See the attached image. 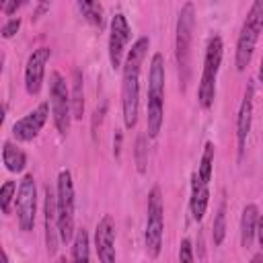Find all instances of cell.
I'll return each instance as SVG.
<instances>
[{
    "label": "cell",
    "instance_id": "19",
    "mask_svg": "<svg viewBox=\"0 0 263 263\" xmlns=\"http://www.w3.org/2000/svg\"><path fill=\"white\" fill-rule=\"evenodd\" d=\"M70 101H72V117L82 119V115H84V90H82V72L80 70H74Z\"/></svg>",
    "mask_w": 263,
    "mask_h": 263
},
{
    "label": "cell",
    "instance_id": "4",
    "mask_svg": "<svg viewBox=\"0 0 263 263\" xmlns=\"http://www.w3.org/2000/svg\"><path fill=\"white\" fill-rule=\"evenodd\" d=\"M263 31V0H255L247 12V18L240 27V35H238V41H236V58H234V64H236V70L238 72H245L251 58H253V51H255V45H257V39Z\"/></svg>",
    "mask_w": 263,
    "mask_h": 263
},
{
    "label": "cell",
    "instance_id": "21",
    "mask_svg": "<svg viewBox=\"0 0 263 263\" xmlns=\"http://www.w3.org/2000/svg\"><path fill=\"white\" fill-rule=\"evenodd\" d=\"M72 259L78 261V263H84L90 259V253H88V234L84 228H78L76 230V236H74V245H72Z\"/></svg>",
    "mask_w": 263,
    "mask_h": 263
},
{
    "label": "cell",
    "instance_id": "2",
    "mask_svg": "<svg viewBox=\"0 0 263 263\" xmlns=\"http://www.w3.org/2000/svg\"><path fill=\"white\" fill-rule=\"evenodd\" d=\"M162 113H164V58L162 53H154L148 74V107H146L150 138L158 136L162 127Z\"/></svg>",
    "mask_w": 263,
    "mask_h": 263
},
{
    "label": "cell",
    "instance_id": "7",
    "mask_svg": "<svg viewBox=\"0 0 263 263\" xmlns=\"http://www.w3.org/2000/svg\"><path fill=\"white\" fill-rule=\"evenodd\" d=\"M162 228H164L162 195L158 187H152V191L148 193V216H146V232H144V245L150 259H156L160 255Z\"/></svg>",
    "mask_w": 263,
    "mask_h": 263
},
{
    "label": "cell",
    "instance_id": "12",
    "mask_svg": "<svg viewBox=\"0 0 263 263\" xmlns=\"http://www.w3.org/2000/svg\"><path fill=\"white\" fill-rule=\"evenodd\" d=\"M95 247H97V255L103 263H111L115 261V226L109 214H105L95 230Z\"/></svg>",
    "mask_w": 263,
    "mask_h": 263
},
{
    "label": "cell",
    "instance_id": "29",
    "mask_svg": "<svg viewBox=\"0 0 263 263\" xmlns=\"http://www.w3.org/2000/svg\"><path fill=\"white\" fill-rule=\"evenodd\" d=\"M257 238H259V245L263 249V216H259V220H257Z\"/></svg>",
    "mask_w": 263,
    "mask_h": 263
},
{
    "label": "cell",
    "instance_id": "14",
    "mask_svg": "<svg viewBox=\"0 0 263 263\" xmlns=\"http://www.w3.org/2000/svg\"><path fill=\"white\" fill-rule=\"evenodd\" d=\"M45 247L49 257L55 255L58 251V240H60V228H58V199L49 187H45Z\"/></svg>",
    "mask_w": 263,
    "mask_h": 263
},
{
    "label": "cell",
    "instance_id": "26",
    "mask_svg": "<svg viewBox=\"0 0 263 263\" xmlns=\"http://www.w3.org/2000/svg\"><path fill=\"white\" fill-rule=\"evenodd\" d=\"M179 259L185 261V263H191L195 257H193V251H191V242L189 238H183L181 240V249H179Z\"/></svg>",
    "mask_w": 263,
    "mask_h": 263
},
{
    "label": "cell",
    "instance_id": "11",
    "mask_svg": "<svg viewBox=\"0 0 263 263\" xmlns=\"http://www.w3.org/2000/svg\"><path fill=\"white\" fill-rule=\"evenodd\" d=\"M47 60H49V47H39L29 55L25 66V88L29 95H39Z\"/></svg>",
    "mask_w": 263,
    "mask_h": 263
},
{
    "label": "cell",
    "instance_id": "17",
    "mask_svg": "<svg viewBox=\"0 0 263 263\" xmlns=\"http://www.w3.org/2000/svg\"><path fill=\"white\" fill-rule=\"evenodd\" d=\"M257 220H259V210L255 203H247L240 216V245L245 249H251L253 238L257 234Z\"/></svg>",
    "mask_w": 263,
    "mask_h": 263
},
{
    "label": "cell",
    "instance_id": "22",
    "mask_svg": "<svg viewBox=\"0 0 263 263\" xmlns=\"http://www.w3.org/2000/svg\"><path fill=\"white\" fill-rule=\"evenodd\" d=\"M224 234H226V203L222 201L220 208H218V212H216L214 226H212V238H214V245H222Z\"/></svg>",
    "mask_w": 263,
    "mask_h": 263
},
{
    "label": "cell",
    "instance_id": "6",
    "mask_svg": "<svg viewBox=\"0 0 263 263\" xmlns=\"http://www.w3.org/2000/svg\"><path fill=\"white\" fill-rule=\"evenodd\" d=\"M58 228L60 238L70 242L74 236V183L70 171H60L58 175Z\"/></svg>",
    "mask_w": 263,
    "mask_h": 263
},
{
    "label": "cell",
    "instance_id": "15",
    "mask_svg": "<svg viewBox=\"0 0 263 263\" xmlns=\"http://www.w3.org/2000/svg\"><path fill=\"white\" fill-rule=\"evenodd\" d=\"M253 90L255 86L249 84L247 92L242 97L238 115H236V142H238V158H242L245 154V144H247V136L251 132V119H253Z\"/></svg>",
    "mask_w": 263,
    "mask_h": 263
},
{
    "label": "cell",
    "instance_id": "25",
    "mask_svg": "<svg viewBox=\"0 0 263 263\" xmlns=\"http://www.w3.org/2000/svg\"><path fill=\"white\" fill-rule=\"evenodd\" d=\"M14 191H16V183H14V181H6V183L0 187V208H2L4 214H10V203H12V199L16 197Z\"/></svg>",
    "mask_w": 263,
    "mask_h": 263
},
{
    "label": "cell",
    "instance_id": "24",
    "mask_svg": "<svg viewBox=\"0 0 263 263\" xmlns=\"http://www.w3.org/2000/svg\"><path fill=\"white\" fill-rule=\"evenodd\" d=\"M146 164H148V146H146V136L140 134L136 140V166L138 173H146Z\"/></svg>",
    "mask_w": 263,
    "mask_h": 263
},
{
    "label": "cell",
    "instance_id": "9",
    "mask_svg": "<svg viewBox=\"0 0 263 263\" xmlns=\"http://www.w3.org/2000/svg\"><path fill=\"white\" fill-rule=\"evenodd\" d=\"M16 216H18V226L21 230L29 232L33 230L35 224V210H37V189H35V179L33 175H25L18 191H16Z\"/></svg>",
    "mask_w": 263,
    "mask_h": 263
},
{
    "label": "cell",
    "instance_id": "30",
    "mask_svg": "<svg viewBox=\"0 0 263 263\" xmlns=\"http://www.w3.org/2000/svg\"><path fill=\"white\" fill-rule=\"evenodd\" d=\"M259 80L263 82V58H261V66H259Z\"/></svg>",
    "mask_w": 263,
    "mask_h": 263
},
{
    "label": "cell",
    "instance_id": "3",
    "mask_svg": "<svg viewBox=\"0 0 263 263\" xmlns=\"http://www.w3.org/2000/svg\"><path fill=\"white\" fill-rule=\"evenodd\" d=\"M193 29H195V8L191 2H185L179 10L177 18V35H175V55L181 76V88H187V82L191 78V41H193Z\"/></svg>",
    "mask_w": 263,
    "mask_h": 263
},
{
    "label": "cell",
    "instance_id": "27",
    "mask_svg": "<svg viewBox=\"0 0 263 263\" xmlns=\"http://www.w3.org/2000/svg\"><path fill=\"white\" fill-rule=\"evenodd\" d=\"M18 27H21V21H18V18H10V21L2 27V37H4V39H10V37L18 31Z\"/></svg>",
    "mask_w": 263,
    "mask_h": 263
},
{
    "label": "cell",
    "instance_id": "28",
    "mask_svg": "<svg viewBox=\"0 0 263 263\" xmlns=\"http://www.w3.org/2000/svg\"><path fill=\"white\" fill-rule=\"evenodd\" d=\"M113 154H115V158H119V154H121V132H115V142H113Z\"/></svg>",
    "mask_w": 263,
    "mask_h": 263
},
{
    "label": "cell",
    "instance_id": "10",
    "mask_svg": "<svg viewBox=\"0 0 263 263\" xmlns=\"http://www.w3.org/2000/svg\"><path fill=\"white\" fill-rule=\"evenodd\" d=\"M129 39H132V29L127 25V18L119 12L111 21V35H109V62L113 70L123 66V53Z\"/></svg>",
    "mask_w": 263,
    "mask_h": 263
},
{
    "label": "cell",
    "instance_id": "23",
    "mask_svg": "<svg viewBox=\"0 0 263 263\" xmlns=\"http://www.w3.org/2000/svg\"><path fill=\"white\" fill-rule=\"evenodd\" d=\"M212 166H214V144L208 142L205 148H203V154H201L199 168H197L199 177H201L203 181H208V183H210V179H212Z\"/></svg>",
    "mask_w": 263,
    "mask_h": 263
},
{
    "label": "cell",
    "instance_id": "18",
    "mask_svg": "<svg viewBox=\"0 0 263 263\" xmlns=\"http://www.w3.org/2000/svg\"><path fill=\"white\" fill-rule=\"evenodd\" d=\"M2 162L10 173H21L27 164V156L21 148H16L12 142H4L2 146Z\"/></svg>",
    "mask_w": 263,
    "mask_h": 263
},
{
    "label": "cell",
    "instance_id": "16",
    "mask_svg": "<svg viewBox=\"0 0 263 263\" xmlns=\"http://www.w3.org/2000/svg\"><path fill=\"white\" fill-rule=\"evenodd\" d=\"M208 199H210V191H208V181H203L199 177V173H193L191 177V216L193 220H201L205 210H208Z\"/></svg>",
    "mask_w": 263,
    "mask_h": 263
},
{
    "label": "cell",
    "instance_id": "32",
    "mask_svg": "<svg viewBox=\"0 0 263 263\" xmlns=\"http://www.w3.org/2000/svg\"><path fill=\"white\" fill-rule=\"evenodd\" d=\"M27 2H29V0H21V4H27Z\"/></svg>",
    "mask_w": 263,
    "mask_h": 263
},
{
    "label": "cell",
    "instance_id": "13",
    "mask_svg": "<svg viewBox=\"0 0 263 263\" xmlns=\"http://www.w3.org/2000/svg\"><path fill=\"white\" fill-rule=\"evenodd\" d=\"M49 107H51V105L41 103L33 113H29V115H25L23 119H18V121L12 125V136H14L16 140H21V142L33 140V138L41 132V127H43V123H45V119H47Z\"/></svg>",
    "mask_w": 263,
    "mask_h": 263
},
{
    "label": "cell",
    "instance_id": "8",
    "mask_svg": "<svg viewBox=\"0 0 263 263\" xmlns=\"http://www.w3.org/2000/svg\"><path fill=\"white\" fill-rule=\"evenodd\" d=\"M49 105H51L55 129L62 136H66L70 129V119H72V101H70L66 80L62 78L60 72L49 74Z\"/></svg>",
    "mask_w": 263,
    "mask_h": 263
},
{
    "label": "cell",
    "instance_id": "20",
    "mask_svg": "<svg viewBox=\"0 0 263 263\" xmlns=\"http://www.w3.org/2000/svg\"><path fill=\"white\" fill-rule=\"evenodd\" d=\"M78 8L92 27H103V6L99 0H78Z\"/></svg>",
    "mask_w": 263,
    "mask_h": 263
},
{
    "label": "cell",
    "instance_id": "31",
    "mask_svg": "<svg viewBox=\"0 0 263 263\" xmlns=\"http://www.w3.org/2000/svg\"><path fill=\"white\" fill-rule=\"evenodd\" d=\"M253 261H263V253H257V255H253Z\"/></svg>",
    "mask_w": 263,
    "mask_h": 263
},
{
    "label": "cell",
    "instance_id": "1",
    "mask_svg": "<svg viewBox=\"0 0 263 263\" xmlns=\"http://www.w3.org/2000/svg\"><path fill=\"white\" fill-rule=\"evenodd\" d=\"M150 39L148 37H140L127 58L123 60V76H121V109H123V121L125 127L132 129L138 121V103H140V70H142V62L146 58Z\"/></svg>",
    "mask_w": 263,
    "mask_h": 263
},
{
    "label": "cell",
    "instance_id": "5",
    "mask_svg": "<svg viewBox=\"0 0 263 263\" xmlns=\"http://www.w3.org/2000/svg\"><path fill=\"white\" fill-rule=\"evenodd\" d=\"M222 37L214 35L208 41V49H205V58H203V72H201V80H199V88H197V101L203 109H210L216 97V78H218V70L222 64Z\"/></svg>",
    "mask_w": 263,
    "mask_h": 263
}]
</instances>
